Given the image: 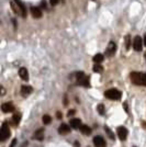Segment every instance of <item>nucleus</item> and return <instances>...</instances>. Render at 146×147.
Returning a JSON list of instances; mask_svg holds the SVG:
<instances>
[{"mask_svg": "<svg viewBox=\"0 0 146 147\" xmlns=\"http://www.w3.org/2000/svg\"><path fill=\"white\" fill-rule=\"evenodd\" d=\"M130 78H131V80H132V82L134 85L146 87V74L145 72H136V71H133V72H131Z\"/></svg>", "mask_w": 146, "mask_h": 147, "instance_id": "nucleus-1", "label": "nucleus"}, {"mask_svg": "<svg viewBox=\"0 0 146 147\" xmlns=\"http://www.w3.org/2000/svg\"><path fill=\"white\" fill-rule=\"evenodd\" d=\"M104 97L108 98V99H110V100H120L121 97H122V94L121 92L118 90V89H109L104 92Z\"/></svg>", "mask_w": 146, "mask_h": 147, "instance_id": "nucleus-2", "label": "nucleus"}, {"mask_svg": "<svg viewBox=\"0 0 146 147\" xmlns=\"http://www.w3.org/2000/svg\"><path fill=\"white\" fill-rule=\"evenodd\" d=\"M76 78H77V82L80 86H84V87H89V79L85 76V74L83 71H79L76 74Z\"/></svg>", "mask_w": 146, "mask_h": 147, "instance_id": "nucleus-3", "label": "nucleus"}, {"mask_svg": "<svg viewBox=\"0 0 146 147\" xmlns=\"http://www.w3.org/2000/svg\"><path fill=\"white\" fill-rule=\"evenodd\" d=\"M9 136H10V130H9V126H8V124H7V122H4L2 124L1 131H0V139H1V142H4Z\"/></svg>", "mask_w": 146, "mask_h": 147, "instance_id": "nucleus-4", "label": "nucleus"}, {"mask_svg": "<svg viewBox=\"0 0 146 147\" xmlns=\"http://www.w3.org/2000/svg\"><path fill=\"white\" fill-rule=\"evenodd\" d=\"M143 41L141 39V36H135V39L133 41V47L134 49L136 50V52H140V50H142L143 48Z\"/></svg>", "mask_w": 146, "mask_h": 147, "instance_id": "nucleus-5", "label": "nucleus"}, {"mask_svg": "<svg viewBox=\"0 0 146 147\" xmlns=\"http://www.w3.org/2000/svg\"><path fill=\"white\" fill-rule=\"evenodd\" d=\"M127 134H129V132L125 127H123V126L118 127V136L121 141H125L126 137H127Z\"/></svg>", "mask_w": 146, "mask_h": 147, "instance_id": "nucleus-6", "label": "nucleus"}, {"mask_svg": "<svg viewBox=\"0 0 146 147\" xmlns=\"http://www.w3.org/2000/svg\"><path fill=\"white\" fill-rule=\"evenodd\" d=\"M116 52V45L114 42H110L108 45V48H107V55L108 56H113Z\"/></svg>", "mask_w": 146, "mask_h": 147, "instance_id": "nucleus-7", "label": "nucleus"}, {"mask_svg": "<svg viewBox=\"0 0 146 147\" xmlns=\"http://www.w3.org/2000/svg\"><path fill=\"white\" fill-rule=\"evenodd\" d=\"M93 144L96 147H106V142L101 136L93 137Z\"/></svg>", "mask_w": 146, "mask_h": 147, "instance_id": "nucleus-8", "label": "nucleus"}, {"mask_svg": "<svg viewBox=\"0 0 146 147\" xmlns=\"http://www.w3.org/2000/svg\"><path fill=\"white\" fill-rule=\"evenodd\" d=\"M69 132H70V127L67 125V124H65V123L61 124L60 127H58V133L62 134V135H66V134L69 133Z\"/></svg>", "mask_w": 146, "mask_h": 147, "instance_id": "nucleus-9", "label": "nucleus"}, {"mask_svg": "<svg viewBox=\"0 0 146 147\" xmlns=\"http://www.w3.org/2000/svg\"><path fill=\"white\" fill-rule=\"evenodd\" d=\"M1 109H2V111L4 113H9V112H13L14 111V107L12 103H9V102H7V103H3L1 105Z\"/></svg>", "mask_w": 146, "mask_h": 147, "instance_id": "nucleus-10", "label": "nucleus"}, {"mask_svg": "<svg viewBox=\"0 0 146 147\" xmlns=\"http://www.w3.org/2000/svg\"><path fill=\"white\" fill-rule=\"evenodd\" d=\"M69 125L74 130H78V128H80V126H81L83 124H81V121H80L79 119H71L70 122H69Z\"/></svg>", "mask_w": 146, "mask_h": 147, "instance_id": "nucleus-11", "label": "nucleus"}, {"mask_svg": "<svg viewBox=\"0 0 146 147\" xmlns=\"http://www.w3.org/2000/svg\"><path fill=\"white\" fill-rule=\"evenodd\" d=\"M32 91H33V89L30 86H22L21 87V94H22L23 97H28Z\"/></svg>", "mask_w": 146, "mask_h": 147, "instance_id": "nucleus-12", "label": "nucleus"}, {"mask_svg": "<svg viewBox=\"0 0 146 147\" xmlns=\"http://www.w3.org/2000/svg\"><path fill=\"white\" fill-rule=\"evenodd\" d=\"M31 13H32L33 18H35V19H40V18H42V11H41L39 8L32 7V8H31Z\"/></svg>", "mask_w": 146, "mask_h": 147, "instance_id": "nucleus-13", "label": "nucleus"}, {"mask_svg": "<svg viewBox=\"0 0 146 147\" xmlns=\"http://www.w3.org/2000/svg\"><path fill=\"white\" fill-rule=\"evenodd\" d=\"M34 139H38V141H42L43 138H44V130L43 128H40L38 130L34 133V136H33Z\"/></svg>", "mask_w": 146, "mask_h": 147, "instance_id": "nucleus-14", "label": "nucleus"}, {"mask_svg": "<svg viewBox=\"0 0 146 147\" xmlns=\"http://www.w3.org/2000/svg\"><path fill=\"white\" fill-rule=\"evenodd\" d=\"M16 2H17V6L20 8V11H21V16H22L23 18L26 17V9H25V7L24 4L20 1V0H16Z\"/></svg>", "mask_w": 146, "mask_h": 147, "instance_id": "nucleus-15", "label": "nucleus"}, {"mask_svg": "<svg viewBox=\"0 0 146 147\" xmlns=\"http://www.w3.org/2000/svg\"><path fill=\"white\" fill-rule=\"evenodd\" d=\"M19 76L22 78L23 80H29V72H28V69L22 67V68H20L19 70Z\"/></svg>", "mask_w": 146, "mask_h": 147, "instance_id": "nucleus-16", "label": "nucleus"}, {"mask_svg": "<svg viewBox=\"0 0 146 147\" xmlns=\"http://www.w3.org/2000/svg\"><path fill=\"white\" fill-rule=\"evenodd\" d=\"M20 121H21V114L20 113H16L12 116V124L14 126H17L18 124L20 123Z\"/></svg>", "mask_w": 146, "mask_h": 147, "instance_id": "nucleus-17", "label": "nucleus"}, {"mask_svg": "<svg viewBox=\"0 0 146 147\" xmlns=\"http://www.w3.org/2000/svg\"><path fill=\"white\" fill-rule=\"evenodd\" d=\"M79 130H80V132H81L83 134H85V135H89V134L91 133V128H90L89 126H87V125H81Z\"/></svg>", "mask_w": 146, "mask_h": 147, "instance_id": "nucleus-18", "label": "nucleus"}, {"mask_svg": "<svg viewBox=\"0 0 146 147\" xmlns=\"http://www.w3.org/2000/svg\"><path fill=\"white\" fill-rule=\"evenodd\" d=\"M103 55H102V54H97V55H94L93 56V58H92V59H93V62L94 63H96V64H100V63H102V61H103Z\"/></svg>", "mask_w": 146, "mask_h": 147, "instance_id": "nucleus-19", "label": "nucleus"}, {"mask_svg": "<svg viewBox=\"0 0 146 147\" xmlns=\"http://www.w3.org/2000/svg\"><path fill=\"white\" fill-rule=\"evenodd\" d=\"M93 71H96V72H102L103 71V68H102V66L101 65H99V64H96L93 66Z\"/></svg>", "mask_w": 146, "mask_h": 147, "instance_id": "nucleus-20", "label": "nucleus"}, {"mask_svg": "<svg viewBox=\"0 0 146 147\" xmlns=\"http://www.w3.org/2000/svg\"><path fill=\"white\" fill-rule=\"evenodd\" d=\"M51 121H52V117H51L49 115L45 114L44 116H43V123H44V124H49Z\"/></svg>", "mask_w": 146, "mask_h": 147, "instance_id": "nucleus-21", "label": "nucleus"}, {"mask_svg": "<svg viewBox=\"0 0 146 147\" xmlns=\"http://www.w3.org/2000/svg\"><path fill=\"white\" fill-rule=\"evenodd\" d=\"M125 46H126V49H130V47H131V36L130 35L125 36Z\"/></svg>", "mask_w": 146, "mask_h": 147, "instance_id": "nucleus-22", "label": "nucleus"}, {"mask_svg": "<svg viewBox=\"0 0 146 147\" xmlns=\"http://www.w3.org/2000/svg\"><path fill=\"white\" fill-rule=\"evenodd\" d=\"M104 131L107 132V133H108V135H109V137H110L111 139H114V135H113V133H112V132H111V130L110 128H109L108 126H104Z\"/></svg>", "mask_w": 146, "mask_h": 147, "instance_id": "nucleus-23", "label": "nucleus"}, {"mask_svg": "<svg viewBox=\"0 0 146 147\" xmlns=\"http://www.w3.org/2000/svg\"><path fill=\"white\" fill-rule=\"evenodd\" d=\"M97 109H98L99 114H101V115H103V114H104V105H103V104H99Z\"/></svg>", "mask_w": 146, "mask_h": 147, "instance_id": "nucleus-24", "label": "nucleus"}, {"mask_svg": "<svg viewBox=\"0 0 146 147\" xmlns=\"http://www.w3.org/2000/svg\"><path fill=\"white\" fill-rule=\"evenodd\" d=\"M58 1H60V0H51V4H52V6H56L58 3Z\"/></svg>", "mask_w": 146, "mask_h": 147, "instance_id": "nucleus-25", "label": "nucleus"}, {"mask_svg": "<svg viewBox=\"0 0 146 147\" xmlns=\"http://www.w3.org/2000/svg\"><path fill=\"white\" fill-rule=\"evenodd\" d=\"M16 144H17V139H13V141L11 142V145H10V147H14V146H16Z\"/></svg>", "mask_w": 146, "mask_h": 147, "instance_id": "nucleus-26", "label": "nucleus"}, {"mask_svg": "<svg viewBox=\"0 0 146 147\" xmlns=\"http://www.w3.org/2000/svg\"><path fill=\"white\" fill-rule=\"evenodd\" d=\"M56 116H57V119H62V116H63V114H62L61 112H57V113H56Z\"/></svg>", "mask_w": 146, "mask_h": 147, "instance_id": "nucleus-27", "label": "nucleus"}, {"mask_svg": "<svg viewBox=\"0 0 146 147\" xmlns=\"http://www.w3.org/2000/svg\"><path fill=\"white\" fill-rule=\"evenodd\" d=\"M4 92H6V90H4V88H3V87H1V94L3 95V94H4Z\"/></svg>", "mask_w": 146, "mask_h": 147, "instance_id": "nucleus-28", "label": "nucleus"}, {"mask_svg": "<svg viewBox=\"0 0 146 147\" xmlns=\"http://www.w3.org/2000/svg\"><path fill=\"white\" fill-rule=\"evenodd\" d=\"M144 45L146 46V33L144 34Z\"/></svg>", "mask_w": 146, "mask_h": 147, "instance_id": "nucleus-29", "label": "nucleus"}, {"mask_svg": "<svg viewBox=\"0 0 146 147\" xmlns=\"http://www.w3.org/2000/svg\"><path fill=\"white\" fill-rule=\"evenodd\" d=\"M74 113H75V111H69V112H68V115L70 116V115H72V114H74Z\"/></svg>", "mask_w": 146, "mask_h": 147, "instance_id": "nucleus-30", "label": "nucleus"}, {"mask_svg": "<svg viewBox=\"0 0 146 147\" xmlns=\"http://www.w3.org/2000/svg\"><path fill=\"white\" fill-rule=\"evenodd\" d=\"M143 125H145V127H146V122H143Z\"/></svg>", "mask_w": 146, "mask_h": 147, "instance_id": "nucleus-31", "label": "nucleus"}, {"mask_svg": "<svg viewBox=\"0 0 146 147\" xmlns=\"http://www.w3.org/2000/svg\"><path fill=\"white\" fill-rule=\"evenodd\" d=\"M145 59H146V53H145Z\"/></svg>", "mask_w": 146, "mask_h": 147, "instance_id": "nucleus-32", "label": "nucleus"}]
</instances>
